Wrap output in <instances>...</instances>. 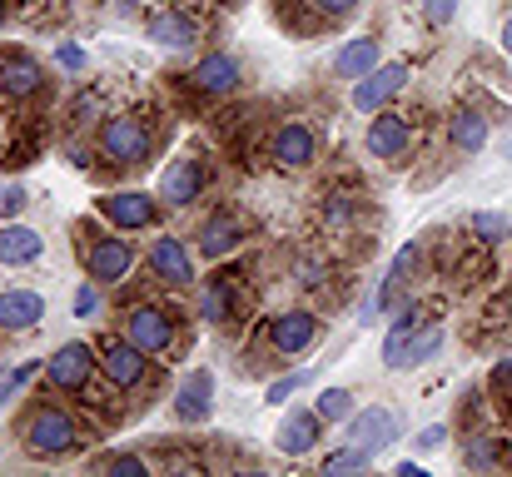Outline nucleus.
Listing matches in <instances>:
<instances>
[{
	"label": "nucleus",
	"instance_id": "31",
	"mask_svg": "<svg viewBox=\"0 0 512 477\" xmlns=\"http://www.w3.org/2000/svg\"><path fill=\"white\" fill-rule=\"evenodd\" d=\"M314 408H319V418H324L329 428H339V423H348V418L358 413V398H353L348 388H339V383H329V388L314 398Z\"/></svg>",
	"mask_w": 512,
	"mask_h": 477
},
{
	"label": "nucleus",
	"instance_id": "12",
	"mask_svg": "<svg viewBox=\"0 0 512 477\" xmlns=\"http://www.w3.org/2000/svg\"><path fill=\"white\" fill-rule=\"evenodd\" d=\"M184 85H189V95H199V100H209V105H214V100H229V95L244 90V60L229 55V50H209V55H199V60L189 65Z\"/></svg>",
	"mask_w": 512,
	"mask_h": 477
},
{
	"label": "nucleus",
	"instance_id": "22",
	"mask_svg": "<svg viewBox=\"0 0 512 477\" xmlns=\"http://www.w3.org/2000/svg\"><path fill=\"white\" fill-rule=\"evenodd\" d=\"M443 135H448V150L478 155V150H488V140H493V120H488V110H478V105H458V110L448 115Z\"/></svg>",
	"mask_w": 512,
	"mask_h": 477
},
{
	"label": "nucleus",
	"instance_id": "34",
	"mask_svg": "<svg viewBox=\"0 0 512 477\" xmlns=\"http://www.w3.org/2000/svg\"><path fill=\"white\" fill-rule=\"evenodd\" d=\"M358 209H363V199L358 194H348V189H324V204H319V214H324V224H334V229H343V224H353L358 219Z\"/></svg>",
	"mask_w": 512,
	"mask_h": 477
},
{
	"label": "nucleus",
	"instance_id": "24",
	"mask_svg": "<svg viewBox=\"0 0 512 477\" xmlns=\"http://www.w3.org/2000/svg\"><path fill=\"white\" fill-rule=\"evenodd\" d=\"M428 318H423V304H398L393 309V323H388V333H383V368L388 373H403V353H408V338L423 328Z\"/></svg>",
	"mask_w": 512,
	"mask_h": 477
},
{
	"label": "nucleus",
	"instance_id": "44",
	"mask_svg": "<svg viewBox=\"0 0 512 477\" xmlns=\"http://www.w3.org/2000/svg\"><path fill=\"white\" fill-rule=\"evenodd\" d=\"M55 65H65V70H80V65H85V50H80V45H60V50H55Z\"/></svg>",
	"mask_w": 512,
	"mask_h": 477
},
{
	"label": "nucleus",
	"instance_id": "20",
	"mask_svg": "<svg viewBox=\"0 0 512 477\" xmlns=\"http://www.w3.org/2000/svg\"><path fill=\"white\" fill-rule=\"evenodd\" d=\"M145 35H150L160 50H170V55H184V50H194V45L204 40L199 20H194L184 5H165V10H155V15L145 20Z\"/></svg>",
	"mask_w": 512,
	"mask_h": 477
},
{
	"label": "nucleus",
	"instance_id": "30",
	"mask_svg": "<svg viewBox=\"0 0 512 477\" xmlns=\"http://www.w3.org/2000/svg\"><path fill=\"white\" fill-rule=\"evenodd\" d=\"M443 343H448V328L443 323H423L413 338H408V353H403V373H413V368H423V363H433L438 353H443Z\"/></svg>",
	"mask_w": 512,
	"mask_h": 477
},
{
	"label": "nucleus",
	"instance_id": "42",
	"mask_svg": "<svg viewBox=\"0 0 512 477\" xmlns=\"http://www.w3.org/2000/svg\"><path fill=\"white\" fill-rule=\"evenodd\" d=\"M448 438H453V428H448V423H428V428H418L413 448H418V453H438Z\"/></svg>",
	"mask_w": 512,
	"mask_h": 477
},
{
	"label": "nucleus",
	"instance_id": "17",
	"mask_svg": "<svg viewBox=\"0 0 512 477\" xmlns=\"http://www.w3.org/2000/svg\"><path fill=\"white\" fill-rule=\"evenodd\" d=\"M264 150H269V159H274V169L304 174V169L319 159V130H314L309 120H279Z\"/></svg>",
	"mask_w": 512,
	"mask_h": 477
},
{
	"label": "nucleus",
	"instance_id": "45",
	"mask_svg": "<svg viewBox=\"0 0 512 477\" xmlns=\"http://www.w3.org/2000/svg\"><path fill=\"white\" fill-rule=\"evenodd\" d=\"M498 314H503V318H508V323H512V289H508V294H503V299H498Z\"/></svg>",
	"mask_w": 512,
	"mask_h": 477
},
{
	"label": "nucleus",
	"instance_id": "15",
	"mask_svg": "<svg viewBox=\"0 0 512 477\" xmlns=\"http://www.w3.org/2000/svg\"><path fill=\"white\" fill-rule=\"evenodd\" d=\"M408 80H413L408 60H383V65H373L363 80H353V90H348V105H353L358 115H378V110L398 105V95L408 90Z\"/></svg>",
	"mask_w": 512,
	"mask_h": 477
},
{
	"label": "nucleus",
	"instance_id": "35",
	"mask_svg": "<svg viewBox=\"0 0 512 477\" xmlns=\"http://www.w3.org/2000/svg\"><path fill=\"white\" fill-rule=\"evenodd\" d=\"M309 383H314V368H294V373H284V378H274V383L264 388V403L289 408V398H294V393H304Z\"/></svg>",
	"mask_w": 512,
	"mask_h": 477
},
{
	"label": "nucleus",
	"instance_id": "29",
	"mask_svg": "<svg viewBox=\"0 0 512 477\" xmlns=\"http://www.w3.org/2000/svg\"><path fill=\"white\" fill-rule=\"evenodd\" d=\"M468 234H473L483 249H503L512 239V214H503V209H473V214H468Z\"/></svg>",
	"mask_w": 512,
	"mask_h": 477
},
{
	"label": "nucleus",
	"instance_id": "7",
	"mask_svg": "<svg viewBox=\"0 0 512 477\" xmlns=\"http://www.w3.org/2000/svg\"><path fill=\"white\" fill-rule=\"evenodd\" d=\"M95 209H100V219L110 229H125V234H150V229L165 224V199L150 194V189H135V184L130 189H105L95 199Z\"/></svg>",
	"mask_w": 512,
	"mask_h": 477
},
{
	"label": "nucleus",
	"instance_id": "6",
	"mask_svg": "<svg viewBox=\"0 0 512 477\" xmlns=\"http://www.w3.org/2000/svg\"><path fill=\"white\" fill-rule=\"evenodd\" d=\"M95 348H100V378H105L110 388H120V393H145V388L155 383V353H145L140 343H130L120 328L105 333Z\"/></svg>",
	"mask_w": 512,
	"mask_h": 477
},
{
	"label": "nucleus",
	"instance_id": "23",
	"mask_svg": "<svg viewBox=\"0 0 512 477\" xmlns=\"http://www.w3.org/2000/svg\"><path fill=\"white\" fill-rule=\"evenodd\" d=\"M45 318V299L35 289H5L0 294V333L5 338H20V333H35Z\"/></svg>",
	"mask_w": 512,
	"mask_h": 477
},
{
	"label": "nucleus",
	"instance_id": "16",
	"mask_svg": "<svg viewBox=\"0 0 512 477\" xmlns=\"http://www.w3.org/2000/svg\"><path fill=\"white\" fill-rule=\"evenodd\" d=\"M45 85H50V70L30 55V50H0V100L5 105H30V100H40L45 95Z\"/></svg>",
	"mask_w": 512,
	"mask_h": 477
},
{
	"label": "nucleus",
	"instance_id": "37",
	"mask_svg": "<svg viewBox=\"0 0 512 477\" xmlns=\"http://www.w3.org/2000/svg\"><path fill=\"white\" fill-rule=\"evenodd\" d=\"M90 468H95V473H110V477H150V463H145L140 453H105V458H95Z\"/></svg>",
	"mask_w": 512,
	"mask_h": 477
},
{
	"label": "nucleus",
	"instance_id": "46",
	"mask_svg": "<svg viewBox=\"0 0 512 477\" xmlns=\"http://www.w3.org/2000/svg\"><path fill=\"white\" fill-rule=\"evenodd\" d=\"M503 50H508V55H512V20H508V25H503Z\"/></svg>",
	"mask_w": 512,
	"mask_h": 477
},
{
	"label": "nucleus",
	"instance_id": "18",
	"mask_svg": "<svg viewBox=\"0 0 512 477\" xmlns=\"http://www.w3.org/2000/svg\"><path fill=\"white\" fill-rule=\"evenodd\" d=\"M398 438H403V423H398V413L383 408V403H368V408H358V413L343 423V443H358V448H368L373 458L388 453Z\"/></svg>",
	"mask_w": 512,
	"mask_h": 477
},
{
	"label": "nucleus",
	"instance_id": "32",
	"mask_svg": "<svg viewBox=\"0 0 512 477\" xmlns=\"http://www.w3.org/2000/svg\"><path fill=\"white\" fill-rule=\"evenodd\" d=\"M70 314L80 318V323H95V318H105V284H95L90 274L75 284V299H70Z\"/></svg>",
	"mask_w": 512,
	"mask_h": 477
},
{
	"label": "nucleus",
	"instance_id": "27",
	"mask_svg": "<svg viewBox=\"0 0 512 477\" xmlns=\"http://www.w3.org/2000/svg\"><path fill=\"white\" fill-rule=\"evenodd\" d=\"M503 458H508V438H503V433L473 428V433L463 438V468L483 473V468H503Z\"/></svg>",
	"mask_w": 512,
	"mask_h": 477
},
{
	"label": "nucleus",
	"instance_id": "5",
	"mask_svg": "<svg viewBox=\"0 0 512 477\" xmlns=\"http://www.w3.org/2000/svg\"><path fill=\"white\" fill-rule=\"evenodd\" d=\"M40 378H45L50 393H60V398H80V403H85V398H90V383L100 378V348L70 338V343H60V348L45 358Z\"/></svg>",
	"mask_w": 512,
	"mask_h": 477
},
{
	"label": "nucleus",
	"instance_id": "1",
	"mask_svg": "<svg viewBox=\"0 0 512 477\" xmlns=\"http://www.w3.org/2000/svg\"><path fill=\"white\" fill-rule=\"evenodd\" d=\"M15 438H20L25 458L60 463V458H70V453H80V448L90 443V428H85V418H80L70 403H60V398L45 393V398H35V403L20 413Z\"/></svg>",
	"mask_w": 512,
	"mask_h": 477
},
{
	"label": "nucleus",
	"instance_id": "13",
	"mask_svg": "<svg viewBox=\"0 0 512 477\" xmlns=\"http://www.w3.org/2000/svg\"><path fill=\"white\" fill-rule=\"evenodd\" d=\"M209 184H214V169H209V159L204 155H174L165 169H160V199H165V209H194L204 194H209Z\"/></svg>",
	"mask_w": 512,
	"mask_h": 477
},
{
	"label": "nucleus",
	"instance_id": "38",
	"mask_svg": "<svg viewBox=\"0 0 512 477\" xmlns=\"http://www.w3.org/2000/svg\"><path fill=\"white\" fill-rule=\"evenodd\" d=\"M488 393L498 398V408L512 418V353L508 358H498V363L488 368Z\"/></svg>",
	"mask_w": 512,
	"mask_h": 477
},
{
	"label": "nucleus",
	"instance_id": "25",
	"mask_svg": "<svg viewBox=\"0 0 512 477\" xmlns=\"http://www.w3.org/2000/svg\"><path fill=\"white\" fill-rule=\"evenodd\" d=\"M373 65H383V40L378 35H353V40H343L339 50H334V75L339 80H363Z\"/></svg>",
	"mask_w": 512,
	"mask_h": 477
},
{
	"label": "nucleus",
	"instance_id": "19",
	"mask_svg": "<svg viewBox=\"0 0 512 477\" xmlns=\"http://www.w3.org/2000/svg\"><path fill=\"white\" fill-rule=\"evenodd\" d=\"M170 408H174V418H179L184 428L209 423V418H214V373H209V368H189V373L174 383Z\"/></svg>",
	"mask_w": 512,
	"mask_h": 477
},
{
	"label": "nucleus",
	"instance_id": "9",
	"mask_svg": "<svg viewBox=\"0 0 512 477\" xmlns=\"http://www.w3.org/2000/svg\"><path fill=\"white\" fill-rule=\"evenodd\" d=\"M140 269H145V279H150L155 289H170V294H184V289H194V284H199V274H194V249H189L179 234H160V239H150V249H145Z\"/></svg>",
	"mask_w": 512,
	"mask_h": 477
},
{
	"label": "nucleus",
	"instance_id": "10",
	"mask_svg": "<svg viewBox=\"0 0 512 477\" xmlns=\"http://www.w3.org/2000/svg\"><path fill=\"white\" fill-rule=\"evenodd\" d=\"M244 244H249V219H244L239 209H209V214L194 224V254L209 259V264L234 259Z\"/></svg>",
	"mask_w": 512,
	"mask_h": 477
},
{
	"label": "nucleus",
	"instance_id": "26",
	"mask_svg": "<svg viewBox=\"0 0 512 477\" xmlns=\"http://www.w3.org/2000/svg\"><path fill=\"white\" fill-rule=\"evenodd\" d=\"M45 254V239L30 229V224H20V219H5L0 224V264L5 269H25V264H35Z\"/></svg>",
	"mask_w": 512,
	"mask_h": 477
},
{
	"label": "nucleus",
	"instance_id": "28",
	"mask_svg": "<svg viewBox=\"0 0 512 477\" xmlns=\"http://www.w3.org/2000/svg\"><path fill=\"white\" fill-rule=\"evenodd\" d=\"M418 259H423V249H418V244H403V249L393 254L388 274L378 279V284H383L388 309H398V304H403V294H408V284H413V274H418Z\"/></svg>",
	"mask_w": 512,
	"mask_h": 477
},
{
	"label": "nucleus",
	"instance_id": "36",
	"mask_svg": "<svg viewBox=\"0 0 512 477\" xmlns=\"http://www.w3.org/2000/svg\"><path fill=\"white\" fill-rule=\"evenodd\" d=\"M40 368L45 363H20V368H10V373H0V413L10 408V403H20V393L40 378Z\"/></svg>",
	"mask_w": 512,
	"mask_h": 477
},
{
	"label": "nucleus",
	"instance_id": "2",
	"mask_svg": "<svg viewBox=\"0 0 512 477\" xmlns=\"http://www.w3.org/2000/svg\"><path fill=\"white\" fill-rule=\"evenodd\" d=\"M95 159L115 174H130L140 164L155 159V125L135 110H120V115H105L95 125Z\"/></svg>",
	"mask_w": 512,
	"mask_h": 477
},
{
	"label": "nucleus",
	"instance_id": "47",
	"mask_svg": "<svg viewBox=\"0 0 512 477\" xmlns=\"http://www.w3.org/2000/svg\"><path fill=\"white\" fill-rule=\"evenodd\" d=\"M5 20H10V0H0V30H5Z\"/></svg>",
	"mask_w": 512,
	"mask_h": 477
},
{
	"label": "nucleus",
	"instance_id": "11",
	"mask_svg": "<svg viewBox=\"0 0 512 477\" xmlns=\"http://www.w3.org/2000/svg\"><path fill=\"white\" fill-rule=\"evenodd\" d=\"M319 333H324V318L314 309H279L274 318H264L259 338H264V348L274 358H299V353H309L319 343Z\"/></svg>",
	"mask_w": 512,
	"mask_h": 477
},
{
	"label": "nucleus",
	"instance_id": "33",
	"mask_svg": "<svg viewBox=\"0 0 512 477\" xmlns=\"http://www.w3.org/2000/svg\"><path fill=\"white\" fill-rule=\"evenodd\" d=\"M368 468H373V453H368V448H358V443H343V448H334V453L324 458V477L368 473Z\"/></svg>",
	"mask_w": 512,
	"mask_h": 477
},
{
	"label": "nucleus",
	"instance_id": "3",
	"mask_svg": "<svg viewBox=\"0 0 512 477\" xmlns=\"http://www.w3.org/2000/svg\"><path fill=\"white\" fill-rule=\"evenodd\" d=\"M140 259L145 254H140L135 234H125V229H80V264L95 284H105V289L130 284Z\"/></svg>",
	"mask_w": 512,
	"mask_h": 477
},
{
	"label": "nucleus",
	"instance_id": "41",
	"mask_svg": "<svg viewBox=\"0 0 512 477\" xmlns=\"http://www.w3.org/2000/svg\"><path fill=\"white\" fill-rule=\"evenodd\" d=\"M458 10H463V0H423V15H428V25H438V30H448V25L458 20Z\"/></svg>",
	"mask_w": 512,
	"mask_h": 477
},
{
	"label": "nucleus",
	"instance_id": "43",
	"mask_svg": "<svg viewBox=\"0 0 512 477\" xmlns=\"http://www.w3.org/2000/svg\"><path fill=\"white\" fill-rule=\"evenodd\" d=\"M383 314H388V299H383V284H373L363 294V304H358V323H378Z\"/></svg>",
	"mask_w": 512,
	"mask_h": 477
},
{
	"label": "nucleus",
	"instance_id": "40",
	"mask_svg": "<svg viewBox=\"0 0 512 477\" xmlns=\"http://www.w3.org/2000/svg\"><path fill=\"white\" fill-rule=\"evenodd\" d=\"M304 5H309L324 25H339V20H348V15L363 5V0H304Z\"/></svg>",
	"mask_w": 512,
	"mask_h": 477
},
{
	"label": "nucleus",
	"instance_id": "39",
	"mask_svg": "<svg viewBox=\"0 0 512 477\" xmlns=\"http://www.w3.org/2000/svg\"><path fill=\"white\" fill-rule=\"evenodd\" d=\"M30 209V189L20 179H0V224L5 219H20Z\"/></svg>",
	"mask_w": 512,
	"mask_h": 477
},
{
	"label": "nucleus",
	"instance_id": "21",
	"mask_svg": "<svg viewBox=\"0 0 512 477\" xmlns=\"http://www.w3.org/2000/svg\"><path fill=\"white\" fill-rule=\"evenodd\" d=\"M324 418H319V408H289L284 413V423H279V433H274V448L284 453V458H309L319 443H324Z\"/></svg>",
	"mask_w": 512,
	"mask_h": 477
},
{
	"label": "nucleus",
	"instance_id": "14",
	"mask_svg": "<svg viewBox=\"0 0 512 477\" xmlns=\"http://www.w3.org/2000/svg\"><path fill=\"white\" fill-rule=\"evenodd\" d=\"M413 145H418V125L403 115V110H378V115H368V135H363V150L368 159H378V164H403V159L413 155Z\"/></svg>",
	"mask_w": 512,
	"mask_h": 477
},
{
	"label": "nucleus",
	"instance_id": "4",
	"mask_svg": "<svg viewBox=\"0 0 512 477\" xmlns=\"http://www.w3.org/2000/svg\"><path fill=\"white\" fill-rule=\"evenodd\" d=\"M120 333L130 343H140L145 353L170 358L174 348L184 343V314L174 304H165V299H130L120 309Z\"/></svg>",
	"mask_w": 512,
	"mask_h": 477
},
{
	"label": "nucleus",
	"instance_id": "8",
	"mask_svg": "<svg viewBox=\"0 0 512 477\" xmlns=\"http://www.w3.org/2000/svg\"><path fill=\"white\" fill-rule=\"evenodd\" d=\"M189 318L209 323V328H229L244 318V274L239 269H219L204 284H194V309Z\"/></svg>",
	"mask_w": 512,
	"mask_h": 477
}]
</instances>
